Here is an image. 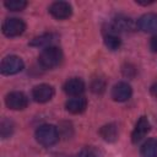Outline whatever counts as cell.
I'll return each mask as SVG.
<instances>
[{"instance_id": "cell-1", "label": "cell", "mask_w": 157, "mask_h": 157, "mask_svg": "<svg viewBox=\"0 0 157 157\" xmlns=\"http://www.w3.org/2000/svg\"><path fill=\"white\" fill-rule=\"evenodd\" d=\"M38 61L43 69H47V70L55 69L63 61V52L60 48L55 45L47 47L40 52L38 56Z\"/></svg>"}, {"instance_id": "cell-2", "label": "cell", "mask_w": 157, "mask_h": 157, "mask_svg": "<svg viewBox=\"0 0 157 157\" xmlns=\"http://www.w3.org/2000/svg\"><path fill=\"white\" fill-rule=\"evenodd\" d=\"M34 136L38 144H40L42 146L49 147L58 142L59 131H58V128L52 124H43L37 128Z\"/></svg>"}, {"instance_id": "cell-3", "label": "cell", "mask_w": 157, "mask_h": 157, "mask_svg": "<svg viewBox=\"0 0 157 157\" xmlns=\"http://www.w3.org/2000/svg\"><path fill=\"white\" fill-rule=\"evenodd\" d=\"M25 67V63L23 60L17 56V55H9L6 58L2 59L1 61V66H0V70H1V74L2 75H15V74H18L23 70Z\"/></svg>"}, {"instance_id": "cell-4", "label": "cell", "mask_w": 157, "mask_h": 157, "mask_svg": "<svg viewBox=\"0 0 157 157\" xmlns=\"http://www.w3.org/2000/svg\"><path fill=\"white\" fill-rule=\"evenodd\" d=\"M26 29V23L17 17L6 18L2 23V33L6 37H17L21 36Z\"/></svg>"}, {"instance_id": "cell-5", "label": "cell", "mask_w": 157, "mask_h": 157, "mask_svg": "<svg viewBox=\"0 0 157 157\" xmlns=\"http://www.w3.org/2000/svg\"><path fill=\"white\" fill-rule=\"evenodd\" d=\"M5 103L12 110H22L28 105V98L23 92L13 91L6 96Z\"/></svg>"}, {"instance_id": "cell-6", "label": "cell", "mask_w": 157, "mask_h": 157, "mask_svg": "<svg viewBox=\"0 0 157 157\" xmlns=\"http://www.w3.org/2000/svg\"><path fill=\"white\" fill-rule=\"evenodd\" d=\"M50 15L56 20H66L72 13V7L66 1H55L49 6Z\"/></svg>"}, {"instance_id": "cell-7", "label": "cell", "mask_w": 157, "mask_h": 157, "mask_svg": "<svg viewBox=\"0 0 157 157\" xmlns=\"http://www.w3.org/2000/svg\"><path fill=\"white\" fill-rule=\"evenodd\" d=\"M54 96V87L48 83H40L37 85L32 90V97L38 103H45L50 101Z\"/></svg>"}, {"instance_id": "cell-8", "label": "cell", "mask_w": 157, "mask_h": 157, "mask_svg": "<svg viewBox=\"0 0 157 157\" xmlns=\"http://www.w3.org/2000/svg\"><path fill=\"white\" fill-rule=\"evenodd\" d=\"M150 130H151V124H150L148 119L146 117H141L137 120V123H136V125H135V128H134V130L131 132V141H132V144L140 142L148 134Z\"/></svg>"}, {"instance_id": "cell-9", "label": "cell", "mask_w": 157, "mask_h": 157, "mask_svg": "<svg viewBox=\"0 0 157 157\" xmlns=\"http://www.w3.org/2000/svg\"><path fill=\"white\" fill-rule=\"evenodd\" d=\"M132 94V88L128 82H118L112 88V98L115 102H125Z\"/></svg>"}, {"instance_id": "cell-10", "label": "cell", "mask_w": 157, "mask_h": 157, "mask_svg": "<svg viewBox=\"0 0 157 157\" xmlns=\"http://www.w3.org/2000/svg\"><path fill=\"white\" fill-rule=\"evenodd\" d=\"M85 82L78 78V77H72V78H69L65 85H64V91L67 96H71V97H78L81 96L83 92H85Z\"/></svg>"}, {"instance_id": "cell-11", "label": "cell", "mask_w": 157, "mask_h": 157, "mask_svg": "<svg viewBox=\"0 0 157 157\" xmlns=\"http://www.w3.org/2000/svg\"><path fill=\"white\" fill-rule=\"evenodd\" d=\"M137 26L142 32H156L157 31V13L148 12L142 15L137 20Z\"/></svg>"}, {"instance_id": "cell-12", "label": "cell", "mask_w": 157, "mask_h": 157, "mask_svg": "<svg viewBox=\"0 0 157 157\" xmlns=\"http://www.w3.org/2000/svg\"><path fill=\"white\" fill-rule=\"evenodd\" d=\"M65 108L67 112L72 114H80L86 110L87 108V99L82 96L78 97H72L65 103Z\"/></svg>"}, {"instance_id": "cell-13", "label": "cell", "mask_w": 157, "mask_h": 157, "mask_svg": "<svg viewBox=\"0 0 157 157\" xmlns=\"http://www.w3.org/2000/svg\"><path fill=\"white\" fill-rule=\"evenodd\" d=\"M112 33H118V32H125V31H131L134 25L132 21L128 17H117L113 20L112 25H110Z\"/></svg>"}, {"instance_id": "cell-14", "label": "cell", "mask_w": 157, "mask_h": 157, "mask_svg": "<svg viewBox=\"0 0 157 157\" xmlns=\"http://www.w3.org/2000/svg\"><path fill=\"white\" fill-rule=\"evenodd\" d=\"M99 135L102 136V139L107 142H114L117 141L118 139V126L114 124V123H110V124H105L99 130Z\"/></svg>"}, {"instance_id": "cell-15", "label": "cell", "mask_w": 157, "mask_h": 157, "mask_svg": "<svg viewBox=\"0 0 157 157\" xmlns=\"http://www.w3.org/2000/svg\"><path fill=\"white\" fill-rule=\"evenodd\" d=\"M140 155L141 157H157V139L146 140L140 147Z\"/></svg>"}, {"instance_id": "cell-16", "label": "cell", "mask_w": 157, "mask_h": 157, "mask_svg": "<svg viewBox=\"0 0 157 157\" xmlns=\"http://www.w3.org/2000/svg\"><path fill=\"white\" fill-rule=\"evenodd\" d=\"M56 39V36L54 33H44L42 36H38L36 38H33L31 42H29V45L32 47H50L52 43Z\"/></svg>"}, {"instance_id": "cell-17", "label": "cell", "mask_w": 157, "mask_h": 157, "mask_svg": "<svg viewBox=\"0 0 157 157\" xmlns=\"http://www.w3.org/2000/svg\"><path fill=\"white\" fill-rule=\"evenodd\" d=\"M104 44L110 50H118L121 45V39L119 38V36L117 33L109 32L104 36Z\"/></svg>"}, {"instance_id": "cell-18", "label": "cell", "mask_w": 157, "mask_h": 157, "mask_svg": "<svg viewBox=\"0 0 157 157\" xmlns=\"http://www.w3.org/2000/svg\"><path fill=\"white\" fill-rule=\"evenodd\" d=\"M13 123L10 120V119H6L4 118L1 120V128H0V132H1V137L2 139H7L12 135L13 132Z\"/></svg>"}, {"instance_id": "cell-19", "label": "cell", "mask_w": 157, "mask_h": 157, "mask_svg": "<svg viewBox=\"0 0 157 157\" xmlns=\"http://www.w3.org/2000/svg\"><path fill=\"white\" fill-rule=\"evenodd\" d=\"M4 5L10 11H21L27 6V1H25V0H7L4 2Z\"/></svg>"}, {"instance_id": "cell-20", "label": "cell", "mask_w": 157, "mask_h": 157, "mask_svg": "<svg viewBox=\"0 0 157 157\" xmlns=\"http://www.w3.org/2000/svg\"><path fill=\"white\" fill-rule=\"evenodd\" d=\"M105 90V80L104 78H101V77H97L92 81L91 83V91L97 93V94H101L103 93Z\"/></svg>"}, {"instance_id": "cell-21", "label": "cell", "mask_w": 157, "mask_h": 157, "mask_svg": "<svg viewBox=\"0 0 157 157\" xmlns=\"http://www.w3.org/2000/svg\"><path fill=\"white\" fill-rule=\"evenodd\" d=\"M77 157H101V152L94 146H86L78 152Z\"/></svg>"}, {"instance_id": "cell-22", "label": "cell", "mask_w": 157, "mask_h": 157, "mask_svg": "<svg viewBox=\"0 0 157 157\" xmlns=\"http://www.w3.org/2000/svg\"><path fill=\"white\" fill-rule=\"evenodd\" d=\"M123 74L124 76H128V77H134L135 74H136V67L131 64H125L124 67H123Z\"/></svg>"}, {"instance_id": "cell-23", "label": "cell", "mask_w": 157, "mask_h": 157, "mask_svg": "<svg viewBox=\"0 0 157 157\" xmlns=\"http://www.w3.org/2000/svg\"><path fill=\"white\" fill-rule=\"evenodd\" d=\"M150 48L152 52L157 53V34H155L150 40Z\"/></svg>"}, {"instance_id": "cell-24", "label": "cell", "mask_w": 157, "mask_h": 157, "mask_svg": "<svg viewBox=\"0 0 157 157\" xmlns=\"http://www.w3.org/2000/svg\"><path fill=\"white\" fill-rule=\"evenodd\" d=\"M150 92H151V94H152L153 97L157 98V81H156L155 83L151 85V87H150Z\"/></svg>"}]
</instances>
